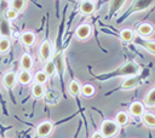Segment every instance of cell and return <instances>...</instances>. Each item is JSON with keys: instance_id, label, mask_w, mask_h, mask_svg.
<instances>
[{"instance_id": "cell-27", "label": "cell", "mask_w": 155, "mask_h": 138, "mask_svg": "<svg viewBox=\"0 0 155 138\" xmlns=\"http://www.w3.org/2000/svg\"><path fill=\"white\" fill-rule=\"evenodd\" d=\"M45 97H46V98H45L46 102L50 103V104H54V103H57V102L59 100V94H58L57 92H54V91H50V92H47Z\"/></svg>"}, {"instance_id": "cell-29", "label": "cell", "mask_w": 155, "mask_h": 138, "mask_svg": "<svg viewBox=\"0 0 155 138\" xmlns=\"http://www.w3.org/2000/svg\"><path fill=\"white\" fill-rule=\"evenodd\" d=\"M10 46H11V42L8 40V38H0V53H5L10 50Z\"/></svg>"}, {"instance_id": "cell-9", "label": "cell", "mask_w": 155, "mask_h": 138, "mask_svg": "<svg viewBox=\"0 0 155 138\" xmlns=\"http://www.w3.org/2000/svg\"><path fill=\"white\" fill-rule=\"evenodd\" d=\"M16 76H17V81L19 82V84H22V85H29L30 84V81L33 80V76H31V73L29 71V70H19L17 74H16Z\"/></svg>"}, {"instance_id": "cell-19", "label": "cell", "mask_w": 155, "mask_h": 138, "mask_svg": "<svg viewBox=\"0 0 155 138\" xmlns=\"http://www.w3.org/2000/svg\"><path fill=\"white\" fill-rule=\"evenodd\" d=\"M142 120H143V123L150 128H153L155 126V117L151 113H143L142 114Z\"/></svg>"}, {"instance_id": "cell-24", "label": "cell", "mask_w": 155, "mask_h": 138, "mask_svg": "<svg viewBox=\"0 0 155 138\" xmlns=\"http://www.w3.org/2000/svg\"><path fill=\"white\" fill-rule=\"evenodd\" d=\"M10 4H11V8L16 10L17 12H19V11H23L24 10L27 1L25 0H11Z\"/></svg>"}, {"instance_id": "cell-22", "label": "cell", "mask_w": 155, "mask_h": 138, "mask_svg": "<svg viewBox=\"0 0 155 138\" xmlns=\"http://www.w3.org/2000/svg\"><path fill=\"white\" fill-rule=\"evenodd\" d=\"M136 42H138V44H139V45H142L145 50H148L151 54H154V52H155V51H154V50H155V47H154V42H153V41H144L142 38H139V36H138V38H136Z\"/></svg>"}, {"instance_id": "cell-12", "label": "cell", "mask_w": 155, "mask_h": 138, "mask_svg": "<svg viewBox=\"0 0 155 138\" xmlns=\"http://www.w3.org/2000/svg\"><path fill=\"white\" fill-rule=\"evenodd\" d=\"M21 40H22L23 45L30 47V46H33V45L35 44L36 38H35V34H34L33 31H24V33H22V35H21Z\"/></svg>"}, {"instance_id": "cell-11", "label": "cell", "mask_w": 155, "mask_h": 138, "mask_svg": "<svg viewBox=\"0 0 155 138\" xmlns=\"http://www.w3.org/2000/svg\"><path fill=\"white\" fill-rule=\"evenodd\" d=\"M151 2H153V0H134L132 6H131V8H130V11L139 12V11L144 10L145 7H148L149 5H151Z\"/></svg>"}, {"instance_id": "cell-6", "label": "cell", "mask_w": 155, "mask_h": 138, "mask_svg": "<svg viewBox=\"0 0 155 138\" xmlns=\"http://www.w3.org/2000/svg\"><path fill=\"white\" fill-rule=\"evenodd\" d=\"M53 63H54L56 73L58 74V76L62 77V76L64 75V73H65V62H64L63 54H62V53H57V54L54 56Z\"/></svg>"}, {"instance_id": "cell-15", "label": "cell", "mask_w": 155, "mask_h": 138, "mask_svg": "<svg viewBox=\"0 0 155 138\" xmlns=\"http://www.w3.org/2000/svg\"><path fill=\"white\" fill-rule=\"evenodd\" d=\"M153 30H154V29H153V25H151L150 23H142V24H139L138 28H137V33H138L140 36H144V38L151 35V34H153Z\"/></svg>"}, {"instance_id": "cell-31", "label": "cell", "mask_w": 155, "mask_h": 138, "mask_svg": "<svg viewBox=\"0 0 155 138\" xmlns=\"http://www.w3.org/2000/svg\"><path fill=\"white\" fill-rule=\"evenodd\" d=\"M124 4V0H111V4H110V12H115L117 10H120V7L122 6Z\"/></svg>"}, {"instance_id": "cell-4", "label": "cell", "mask_w": 155, "mask_h": 138, "mask_svg": "<svg viewBox=\"0 0 155 138\" xmlns=\"http://www.w3.org/2000/svg\"><path fill=\"white\" fill-rule=\"evenodd\" d=\"M139 76L137 75H131V76H126V79L122 81L121 84V90L122 91H131L133 88H136L139 85Z\"/></svg>"}, {"instance_id": "cell-16", "label": "cell", "mask_w": 155, "mask_h": 138, "mask_svg": "<svg viewBox=\"0 0 155 138\" xmlns=\"http://www.w3.org/2000/svg\"><path fill=\"white\" fill-rule=\"evenodd\" d=\"M31 94L34 98L36 99H40L45 96V88H44V85H40V84H33L31 86Z\"/></svg>"}, {"instance_id": "cell-20", "label": "cell", "mask_w": 155, "mask_h": 138, "mask_svg": "<svg viewBox=\"0 0 155 138\" xmlns=\"http://www.w3.org/2000/svg\"><path fill=\"white\" fill-rule=\"evenodd\" d=\"M120 38H121L124 41H126V42L132 41V40H133V38H134L133 30H132V29H130V28H124V29L120 31Z\"/></svg>"}, {"instance_id": "cell-10", "label": "cell", "mask_w": 155, "mask_h": 138, "mask_svg": "<svg viewBox=\"0 0 155 138\" xmlns=\"http://www.w3.org/2000/svg\"><path fill=\"white\" fill-rule=\"evenodd\" d=\"M128 110H130V114H131L132 116L139 117V116H142V114L144 113V104L140 103V102H133V103L130 105Z\"/></svg>"}, {"instance_id": "cell-28", "label": "cell", "mask_w": 155, "mask_h": 138, "mask_svg": "<svg viewBox=\"0 0 155 138\" xmlns=\"http://www.w3.org/2000/svg\"><path fill=\"white\" fill-rule=\"evenodd\" d=\"M81 94H84L85 97H91L94 94V87L91 84H86L84 86H81Z\"/></svg>"}, {"instance_id": "cell-2", "label": "cell", "mask_w": 155, "mask_h": 138, "mask_svg": "<svg viewBox=\"0 0 155 138\" xmlns=\"http://www.w3.org/2000/svg\"><path fill=\"white\" fill-rule=\"evenodd\" d=\"M119 131V125L113 121V120H104L101 125V133L104 136V138H109V137H113Z\"/></svg>"}, {"instance_id": "cell-23", "label": "cell", "mask_w": 155, "mask_h": 138, "mask_svg": "<svg viewBox=\"0 0 155 138\" xmlns=\"http://www.w3.org/2000/svg\"><path fill=\"white\" fill-rule=\"evenodd\" d=\"M144 104L147 107H150L153 108L155 105V90L151 88L147 94H145V98H144Z\"/></svg>"}, {"instance_id": "cell-5", "label": "cell", "mask_w": 155, "mask_h": 138, "mask_svg": "<svg viewBox=\"0 0 155 138\" xmlns=\"http://www.w3.org/2000/svg\"><path fill=\"white\" fill-rule=\"evenodd\" d=\"M91 33H92L91 25L85 23V24H81V25H79V27L76 28V30H75V36H76L79 40H86L87 38H90Z\"/></svg>"}, {"instance_id": "cell-7", "label": "cell", "mask_w": 155, "mask_h": 138, "mask_svg": "<svg viewBox=\"0 0 155 138\" xmlns=\"http://www.w3.org/2000/svg\"><path fill=\"white\" fill-rule=\"evenodd\" d=\"M39 56L42 62H46L51 57V44L48 40H44L39 48Z\"/></svg>"}, {"instance_id": "cell-17", "label": "cell", "mask_w": 155, "mask_h": 138, "mask_svg": "<svg viewBox=\"0 0 155 138\" xmlns=\"http://www.w3.org/2000/svg\"><path fill=\"white\" fill-rule=\"evenodd\" d=\"M68 90L73 96H80L81 94V84L78 80H71L68 85Z\"/></svg>"}, {"instance_id": "cell-14", "label": "cell", "mask_w": 155, "mask_h": 138, "mask_svg": "<svg viewBox=\"0 0 155 138\" xmlns=\"http://www.w3.org/2000/svg\"><path fill=\"white\" fill-rule=\"evenodd\" d=\"M94 8H96V5H94L93 1H82V2L80 4V12H81L82 15L88 16V15L93 13Z\"/></svg>"}, {"instance_id": "cell-3", "label": "cell", "mask_w": 155, "mask_h": 138, "mask_svg": "<svg viewBox=\"0 0 155 138\" xmlns=\"http://www.w3.org/2000/svg\"><path fill=\"white\" fill-rule=\"evenodd\" d=\"M52 131H53V123L47 121V120L40 122L36 126V130H35L38 138H47L52 133Z\"/></svg>"}, {"instance_id": "cell-34", "label": "cell", "mask_w": 155, "mask_h": 138, "mask_svg": "<svg viewBox=\"0 0 155 138\" xmlns=\"http://www.w3.org/2000/svg\"><path fill=\"white\" fill-rule=\"evenodd\" d=\"M8 1H11V0H8Z\"/></svg>"}, {"instance_id": "cell-30", "label": "cell", "mask_w": 155, "mask_h": 138, "mask_svg": "<svg viewBox=\"0 0 155 138\" xmlns=\"http://www.w3.org/2000/svg\"><path fill=\"white\" fill-rule=\"evenodd\" d=\"M17 17H18V12H17L16 10H13V8H7V10H6V12H5V18H6L8 22L15 21Z\"/></svg>"}, {"instance_id": "cell-21", "label": "cell", "mask_w": 155, "mask_h": 138, "mask_svg": "<svg viewBox=\"0 0 155 138\" xmlns=\"http://www.w3.org/2000/svg\"><path fill=\"white\" fill-rule=\"evenodd\" d=\"M10 24L6 18H1L0 19V35H4L5 38H7L10 35Z\"/></svg>"}, {"instance_id": "cell-18", "label": "cell", "mask_w": 155, "mask_h": 138, "mask_svg": "<svg viewBox=\"0 0 155 138\" xmlns=\"http://www.w3.org/2000/svg\"><path fill=\"white\" fill-rule=\"evenodd\" d=\"M128 121H130V115L126 111H119L115 115V122L119 126H124V125L128 123Z\"/></svg>"}, {"instance_id": "cell-13", "label": "cell", "mask_w": 155, "mask_h": 138, "mask_svg": "<svg viewBox=\"0 0 155 138\" xmlns=\"http://www.w3.org/2000/svg\"><path fill=\"white\" fill-rule=\"evenodd\" d=\"M34 65V61H33V57L29 54V53H24L22 57H21V67L23 70H31Z\"/></svg>"}, {"instance_id": "cell-32", "label": "cell", "mask_w": 155, "mask_h": 138, "mask_svg": "<svg viewBox=\"0 0 155 138\" xmlns=\"http://www.w3.org/2000/svg\"><path fill=\"white\" fill-rule=\"evenodd\" d=\"M91 138H104V136H103L99 131H96V132L92 134V137H91Z\"/></svg>"}, {"instance_id": "cell-1", "label": "cell", "mask_w": 155, "mask_h": 138, "mask_svg": "<svg viewBox=\"0 0 155 138\" xmlns=\"http://www.w3.org/2000/svg\"><path fill=\"white\" fill-rule=\"evenodd\" d=\"M139 71V67L134 63V62H127L124 63L121 67L117 68V70H115L114 73L103 75L101 77H111V76H131V75H136Z\"/></svg>"}, {"instance_id": "cell-33", "label": "cell", "mask_w": 155, "mask_h": 138, "mask_svg": "<svg viewBox=\"0 0 155 138\" xmlns=\"http://www.w3.org/2000/svg\"><path fill=\"white\" fill-rule=\"evenodd\" d=\"M82 1H93V0H82Z\"/></svg>"}, {"instance_id": "cell-25", "label": "cell", "mask_w": 155, "mask_h": 138, "mask_svg": "<svg viewBox=\"0 0 155 138\" xmlns=\"http://www.w3.org/2000/svg\"><path fill=\"white\" fill-rule=\"evenodd\" d=\"M44 71L46 73V75H47V76H52V75L56 73V69H54V63H53V61H51V59L46 61V63H45V67H44Z\"/></svg>"}, {"instance_id": "cell-26", "label": "cell", "mask_w": 155, "mask_h": 138, "mask_svg": "<svg viewBox=\"0 0 155 138\" xmlns=\"http://www.w3.org/2000/svg\"><path fill=\"white\" fill-rule=\"evenodd\" d=\"M47 79H48V76L46 75V73H45L44 70L36 71V74H35V76H34V80H35V82H36V84H40V85H44V84H46Z\"/></svg>"}, {"instance_id": "cell-8", "label": "cell", "mask_w": 155, "mask_h": 138, "mask_svg": "<svg viewBox=\"0 0 155 138\" xmlns=\"http://www.w3.org/2000/svg\"><path fill=\"white\" fill-rule=\"evenodd\" d=\"M16 81H17V76H16V73H13V71H7L2 77V82H4L5 87L8 90L15 87Z\"/></svg>"}]
</instances>
